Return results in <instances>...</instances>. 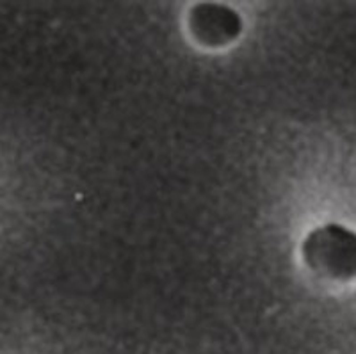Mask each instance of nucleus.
Wrapping results in <instances>:
<instances>
[{"mask_svg":"<svg viewBox=\"0 0 356 354\" xmlns=\"http://www.w3.org/2000/svg\"><path fill=\"white\" fill-rule=\"evenodd\" d=\"M305 260L316 273L335 280L356 276V234L342 225L314 230L303 244Z\"/></svg>","mask_w":356,"mask_h":354,"instance_id":"nucleus-1","label":"nucleus"},{"mask_svg":"<svg viewBox=\"0 0 356 354\" xmlns=\"http://www.w3.org/2000/svg\"><path fill=\"white\" fill-rule=\"evenodd\" d=\"M191 27L202 43L222 47L239 36L243 20L228 6L198 4L191 13Z\"/></svg>","mask_w":356,"mask_h":354,"instance_id":"nucleus-2","label":"nucleus"}]
</instances>
